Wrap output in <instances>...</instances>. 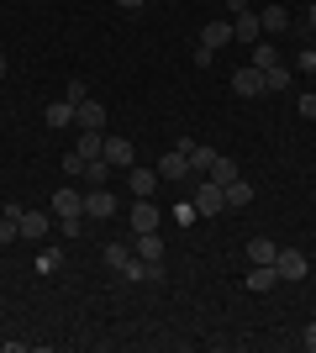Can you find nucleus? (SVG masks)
<instances>
[{
    "instance_id": "f257e3e1",
    "label": "nucleus",
    "mask_w": 316,
    "mask_h": 353,
    "mask_svg": "<svg viewBox=\"0 0 316 353\" xmlns=\"http://www.w3.org/2000/svg\"><path fill=\"white\" fill-rule=\"evenodd\" d=\"M274 269H280V285H295V280H306V274H311V259H306V253H295V248H280Z\"/></svg>"
},
{
    "instance_id": "f03ea898",
    "label": "nucleus",
    "mask_w": 316,
    "mask_h": 353,
    "mask_svg": "<svg viewBox=\"0 0 316 353\" xmlns=\"http://www.w3.org/2000/svg\"><path fill=\"white\" fill-rule=\"evenodd\" d=\"M180 153H185V163H190V174H211V163L222 159V153H216L211 143H190V137L180 143Z\"/></svg>"
},
{
    "instance_id": "7ed1b4c3",
    "label": "nucleus",
    "mask_w": 316,
    "mask_h": 353,
    "mask_svg": "<svg viewBox=\"0 0 316 353\" xmlns=\"http://www.w3.org/2000/svg\"><path fill=\"white\" fill-rule=\"evenodd\" d=\"M101 159L111 163V169H132V159H137V148L127 143V137H105V143H101Z\"/></svg>"
},
{
    "instance_id": "20e7f679",
    "label": "nucleus",
    "mask_w": 316,
    "mask_h": 353,
    "mask_svg": "<svg viewBox=\"0 0 316 353\" xmlns=\"http://www.w3.org/2000/svg\"><path fill=\"white\" fill-rule=\"evenodd\" d=\"M196 211H200V216H222V211H227L222 185H216V179H200V190H196Z\"/></svg>"
},
{
    "instance_id": "39448f33",
    "label": "nucleus",
    "mask_w": 316,
    "mask_h": 353,
    "mask_svg": "<svg viewBox=\"0 0 316 353\" xmlns=\"http://www.w3.org/2000/svg\"><path fill=\"white\" fill-rule=\"evenodd\" d=\"M85 216H95V221L116 216V195L105 190V185H90V195H85Z\"/></svg>"
},
{
    "instance_id": "423d86ee",
    "label": "nucleus",
    "mask_w": 316,
    "mask_h": 353,
    "mask_svg": "<svg viewBox=\"0 0 316 353\" xmlns=\"http://www.w3.org/2000/svg\"><path fill=\"white\" fill-rule=\"evenodd\" d=\"M74 127L79 132H105V105L101 101H79L74 105Z\"/></svg>"
},
{
    "instance_id": "0eeeda50",
    "label": "nucleus",
    "mask_w": 316,
    "mask_h": 353,
    "mask_svg": "<svg viewBox=\"0 0 316 353\" xmlns=\"http://www.w3.org/2000/svg\"><path fill=\"white\" fill-rule=\"evenodd\" d=\"M258 37H264L258 11H238V16H232V43H258Z\"/></svg>"
},
{
    "instance_id": "6e6552de",
    "label": "nucleus",
    "mask_w": 316,
    "mask_h": 353,
    "mask_svg": "<svg viewBox=\"0 0 316 353\" xmlns=\"http://www.w3.org/2000/svg\"><path fill=\"white\" fill-rule=\"evenodd\" d=\"M232 90H238V95H248V101H253V95H264V69H253V63H248V69H238L232 74Z\"/></svg>"
},
{
    "instance_id": "1a4fd4ad",
    "label": "nucleus",
    "mask_w": 316,
    "mask_h": 353,
    "mask_svg": "<svg viewBox=\"0 0 316 353\" xmlns=\"http://www.w3.org/2000/svg\"><path fill=\"white\" fill-rule=\"evenodd\" d=\"M121 274H127L132 285H153V280H164V264H153V259H137V253H132V264L121 269Z\"/></svg>"
},
{
    "instance_id": "9d476101",
    "label": "nucleus",
    "mask_w": 316,
    "mask_h": 353,
    "mask_svg": "<svg viewBox=\"0 0 316 353\" xmlns=\"http://www.w3.org/2000/svg\"><path fill=\"white\" fill-rule=\"evenodd\" d=\"M132 232H158V206L148 195H137V206H132Z\"/></svg>"
},
{
    "instance_id": "9b49d317",
    "label": "nucleus",
    "mask_w": 316,
    "mask_h": 353,
    "mask_svg": "<svg viewBox=\"0 0 316 353\" xmlns=\"http://www.w3.org/2000/svg\"><path fill=\"white\" fill-rule=\"evenodd\" d=\"M48 232H53V221H48L43 211H27V206H21V237H27V243H43Z\"/></svg>"
},
{
    "instance_id": "f8f14e48",
    "label": "nucleus",
    "mask_w": 316,
    "mask_h": 353,
    "mask_svg": "<svg viewBox=\"0 0 316 353\" xmlns=\"http://www.w3.org/2000/svg\"><path fill=\"white\" fill-rule=\"evenodd\" d=\"M222 201H227V211H242L248 206V201H253V185H248V179H232V185H222Z\"/></svg>"
},
{
    "instance_id": "ddd939ff",
    "label": "nucleus",
    "mask_w": 316,
    "mask_h": 353,
    "mask_svg": "<svg viewBox=\"0 0 316 353\" xmlns=\"http://www.w3.org/2000/svg\"><path fill=\"white\" fill-rule=\"evenodd\" d=\"M227 43H232V21H206V27H200V48L216 53V48H227Z\"/></svg>"
},
{
    "instance_id": "4468645a",
    "label": "nucleus",
    "mask_w": 316,
    "mask_h": 353,
    "mask_svg": "<svg viewBox=\"0 0 316 353\" xmlns=\"http://www.w3.org/2000/svg\"><path fill=\"white\" fill-rule=\"evenodd\" d=\"M274 285H280V269H274V264H253V269H248V290H253V295L274 290Z\"/></svg>"
},
{
    "instance_id": "2eb2a0df",
    "label": "nucleus",
    "mask_w": 316,
    "mask_h": 353,
    "mask_svg": "<svg viewBox=\"0 0 316 353\" xmlns=\"http://www.w3.org/2000/svg\"><path fill=\"white\" fill-rule=\"evenodd\" d=\"M185 174H190V163H185V153H180V148H174V153H164V159H158V179H174V185H180Z\"/></svg>"
},
{
    "instance_id": "dca6fc26",
    "label": "nucleus",
    "mask_w": 316,
    "mask_h": 353,
    "mask_svg": "<svg viewBox=\"0 0 316 353\" xmlns=\"http://www.w3.org/2000/svg\"><path fill=\"white\" fill-rule=\"evenodd\" d=\"M53 211H59V216H85V195H79V190H69V185H63V190L53 195Z\"/></svg>"
},
{
    "instance_id": "f3484780",
    "label": "nucleus",
    "mask_w": 316,
    "mask_h": 353,
    "mask_svg": "<svg viewBox=\"0 0 316 353\" xmlns=\"http://www.w3.org/2000/svg\"><path fill=\"white\" fill-rule=\"evenodd\" d=\"M242 253H248V264H274V259H280V248H274L269 237H253Z\"/></svg>"
},
{
    "instance_id": "a211bd4d",
    "label": "nucleus",
    "mask_w": 316,
    "mask_h": 353,
    "mask_svg": "<svg viewBox=\"0 0 316 353\" xmlns=\"http://www.w3.org/2000/svg\"><path fill=\"white\" fill-rule=\"evenodd\" d=\"M137 259H153V264H164V243H158V232H137Z\"/></svg>"
},
{
    "instance_id": "6ab92c4d",
    "label": "nucleus",
    "mask_w": 316,
    "mask_h": 353,
    "mask_svg": "<svg viewBox=\"0 0 316 353\" xmlns=\"http://www.w3.org/2000/svg\"><path fill=\"white\" fill-rule=\"evenodd\" d=\"M258 21H264V32H285L290 27V11H285V6H264Z\"/></svg>"
},
{
    "instance_id": "aec40b11",
    "label": "nucleus",
    "mask_w": 316,
    "mask_h": 353,
    "mask_svg": "<svg viewBox=\"0 0 316 353\" xmlns=\"http://www.w3.org/2000/svg\"><path fill=\"white\" fill-rule=\"evenodd\" d=\"M101 143H105V132H79L74 153H79V159H85V163H90V159H101Z\"/></svg>"
},
{
    "instance_id": "412c9836",
    "label": "nucleus",
    "mask_w": 316,
    "mask_h": 353,
    "mask_svg": "<svg viewBox=\"0 0 316 353\" xmlns=\"http://www.w3.org/2000/svg\"><path fill=\"white\" fill-rule=\"evenodd\" d=\"M127 185H132V195H153V185H158V169H132V174H127Z\"/></svg>"
},
{
    "instance_id": "4be33fe9",
    "label": "nucleus",
    "mask_w": 316,
    "mask_h": 353,
    "mask_svg": "<svg viewBox=\"0 0 316 353\" xmlns=\"http://www.w3.org/2000/svg\"><path fill=\"white\" fill-rule=\"evenodd\" d=\"M48 127H74V105L53 101V105H48Z\"/></svg>"
},
{
    "instance_id": "5701e85b",
    "label": "nucleus",
    "mask_w": 316,
    "mask_h": 353,
    "mask_svg": "<svg viewBox=\"0 0 316 353\" xmlns=\"http://www.w3.org/2000/svg\"><path fill=\"white\" fill-rule=\"evenodd\" d=\"M280 63V48L274 43H253V69H274Z\"/></svg>"
},
{
    "instance_id": "b1692460",
    "label": "nucleus",
    "mask_w": 316,
    "mask_h": 353,
    "mask_svg": "<svg viewBox=\"0 0 316 353\" xmlns=\"http://www.w3.org/2000/svg\"><path fill=\"white\" fill-rule=\"evenodd\" d=\"M206 179H216V185H232V179H238V163H232V159H216Z\"/></svg>"
},
{
    "instance_id": "393cba45",
    "label": "nucleus",
    "mask_w": 316,
    "mask_h": 353,
    "mask_svg": "<svg viewBox=\"0 0 316 353\" xmlns=\"http://www.w3.org/2000/svg\"><path fill=\"white\" fill-rule=\"evenodd\" d=\"M101 259H105V264H111V269H116V274H121V269H127V264H132V253L121 248V243H111V248H101Z\"/></svg>"
},
{
    "instance_id": "a878e982",
    "label": "nucleus",
    "mask_w": 316,
    "mask_h": 353,
    "mask_svg": "<svg viewBox=\"0 0 316 353\" xmlns=\"http://www.w3.org/2000/svg\"><path fill=\"white\" fill-rule=\"evenodd\" d=\"M264 85H269V90H285V85H290L285 63H274V69H264Z\"/></svg>"
},
{
    "instance_id": "bb28decb",
    "label": "nucleus",
    "mask_w": 316,
    "mask_h": 353,
    "mask_svg": "<svg viewBox=\"0 0 316 353\" xmlns=\"http://www.w3.org/2000/svg\"><path fill=\"white\" fill-rule=\"evenodd\" d=\"M63 101H69V105H79V101H90V85H85V79H74V85L63 90Z\"/></svg>"
},
{
    "instance_id": "cd10ccee",
    "label": "nucleus",
    "mask_w": 316,
    "mask_h": 353,
    "mask_svg": "<svg viewBox=\"0 0 316 353\" xmlns=\"http://www.w3.org/2000/svg\"><path fill=\"white\" fill-rule=\"evenodd\" d=\"M174 221H180V227H190V221H196V201H180V206H174Z\"/></svg>"
},
{
    "instance_id": "c85d7f7f",
    "label": "nucleus",
    "mask_w": 316,
    "mask_h": 353,
    "mask_svg": "<svg viewBox=\"0 0 316 353\" xmlns=\"http://www.w3.org/2000/svg\"><path fill=\"white\" fill-rule=\"evenodd\" d=\"M59 227H63L69 237H79V232H85V216H59Z\"/></svg>"
},
{
    "instance_id": "c756f323",
    "label": "nucleus",
    "mask_w": 316,
    "mask_h": 353,
    "mask_svg": "<svg viewBox=\"0 0 316 353\" xmlns=\"http://www.w3.org/2000/svg\"><path fill=\"white\" fill-rule=\"evenodd\" d=\"M295 69H301V74H316V53H311V48H306L301 59H295Z\"/></svg>"
},
{
    "instance_id": "7c9ffc66",
    "label": "nucleus",
    "mask_w": 316,
    "mask_h": 353,
    "mask_svg": "<svg viewBox=\"0 0 316 353\" xmlns=\"http://www.w3.org/2000/svg\"><path fill=\"white\" fill-rule=\"evenodd\" d=\"M301 117H311V121H316V95H301Z\"/></svg>"
},
{
    "instance_id": "2f4dec72",
    "label": "nucleus",
    "mask_w": 316,
    "mask_h": 353,
    "mask_svg": "<svg viewBox=\"0 0 316 353\" xmlns=\"http://www.w3.org/2000/svg\"><path fill=\"white\" fill-rule=\"evenodd\" d=\"M301 343H306V348L316 353V322H311V327H306V332H301Z\"/></svg>"
},
{
    "instance_id": "473e14b6",
    "label": "nucleus",
    "mask_w": 316,
    "mask_h": 353,
    "mask_svg": "<svg viewBox=\"0 0 316 353\" xmlns=\"http://www.w3.org/2000/svg\"><path fill=\"white\" fill-rule=\"evenodd\" d=\"M227 11L238 16V11H248V0H227Z\"/></svg>"
},
{
    "instance_id": "72a5a7b5",
    "label": "nucleus",
    "mask_w": 316,
    "mask_h": 353,
    "mask_svg": "<svg viewBox=\"0 0 316 353\" xmlns=\"http://www.w3.org/2000/svg\"><path fill=\"white\" fill-rule=\"evenodd\" d=\"M116 6H121V11H137V6H143V0H116Z\"/></svg>"
},
{
    "instance_id": "f704fd0d",
    "label": "nucleus",
    "mask_w": 316,
    "mask_h": 353,
    "mask_svg": "<svg viewBox=\"0 0 316 353\" xmlns=\"http://www.w3.org/2000/svg\"><path fill=\"white\" fill-rule=\"evenodd\" d=\"M306 21H311V32H316V0H311V11H306Z\"/></svg>"
},
{
    "instance_id": "c9c22d12",
    "label": "nucleus",
    "mask_w": 316,
    "mask_h": 353,
    "mask_svg": "<svg viewBox=\"0 0 316 353\" xmlns=\"http://www.w3.org/2000/svg\"><path fill=\"white\" fill-rule=\"evenodd\" d=\"M0 79H6V53H0Z\"/></svg>"
},
{
    "instance_id": "e433bc0d",
    "label": "nucleus",
    "mask_w": 316,
    "mask_h": 353,
    "mask_svg": "<svg viewBox=\"0 0 316 353\" xmlns=\"http://www.w3.org/2000/svg\"><path fill=\"white\" fill-rule=\"evenodd\" d=\"M311 53H316V32H311Z\"/></svg>"
},
{
    "instance_id": "4c0bfd02",
    "label": "nucleus",
    "mask_w": 316,
    "mask_h": 353,
    "mask_svg": "<svg viewBox=\"0 0 316 353\" xmlns=\"http://www.w3.org/2000/svg\"><path fill=\"white\" fill-rule=\"evenodd\" d=\"M164 6H180V0H164Z\"/></svg>"
}]
</instances>
